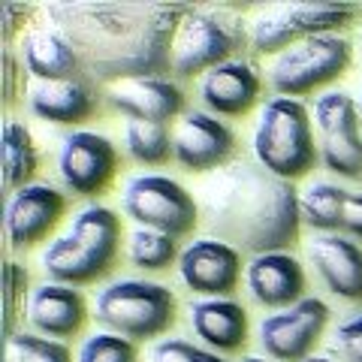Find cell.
<instances>
[{"instance_id":"5","label":"cell","mask_w":362,"mask_h":362,"mask_svg":"<svg viewBox=\"0 0 362 362\" xmlns=\"http://www.w3.org/2000/svg\"><path fill=\"white\" fill-rule=\"evenodd\" d=\"M94 317L106 332L121 338H157L163 335L175 320V296L173 290L154 281L121 278L112 281L94 296Z\"/></svg>"},{"instance_id":"12","label":"cell","mask_w":362,"mask_h":362,"mask_svg":"<svg viewBox=\"0 0 362 362\" xmlns=\"http://www.w3.org/2000/svg\"><path fill=\"white\" fill-rule=\"evenodd\" d=\"M118 169V151L106 136L90 130H73L61 139L58 148V178L73 197L100 194Z\"/></svg>"},{"instance_id":"35","label":"cell","mask_w":362,"mask_h":362,"mask_svg":"<svg viewBox=\"0 0 362 362\" xmlns=\"http://www.w3.org/2000/svg\"><path fill=\"white\" fill-rule=\"evenodd\" d=\"M4 78H6V103H13L16 100V90H13V82L18 78V61L13 52H4Z\"/></svg>"},{"instance_id":"1","label":"cell","mask_w":362,"mask_h":362,"mask_svg":"<svg viewBox=\"0 0 362 362\" xmlns=\"http://www.w3.org/2000/svg\"><path fill=\"white\" fill-rule=\"evenodd\" d=\"M190 9L175 0H54L42 13L73 45L82 76L109 88L173 70V42Z\"/></svg>"},{"instance_id":"4","label":"cell","mask_w":362,"mask_h":362,"mask_svg":"<svg viewBox=\"0 0 362 362\" xmlns=\"http://www.w3.org/2000/svg\"><path fill=\"white\" fill-rule=\"evenodd\" d=\"M254 154L278 178H302L317 163L311 112L293 97H269L257 112Z\"/></svg>"},{"instance_id":"36","label":"cell","mask_w":362,"mask_h":362,"mask_svg":"<svg viewBox=\"0 0 362 362\" xmlns=\"http://www.w3.org/2000/svg\"><path fill=\"white\" fill-rule=\"evenodd\" d=\"M302 362H335V359H329V356H308V359H302Z\"/></svg>"},{"instance_id":"13","label":"cell","mask_w":362,"mask_h":362,"mask_svg":"<svg viewBox=\"0 0 362 362\" xmlns=\"http://www.w3.org/2000/svg\"><path fill=\"white\" fill-rule=\"evenodd\" d=\"M242 254L218 239H194L178 257V278L206 299H226L239 284Z\"/></svg>"},{"instance_id":"33","label":"cell","mask_w":362,"mask_h":362,"mask_svg":"<svg viewBox=\"0 0 362 362\" xmlns=\"http://www.w3.org/2000/svg\"><path fill=\"white\" fill-rule=\"evenodd\" d=\"M28 13H30L28 4H0V37L13 40V33L25 25Z\"/></svg>"},{"instance_id":"27","label":"cell","mask_w":362,"mask_h":362,"mask_svg":"<svg viewBox=\"0 0 362 362\" xmlns=\"http://www.w3.org/2000/svg\"><path fill=\"white\" fill-rule=\"evenodd\" d=\"M127 257L136 269L160 272L181 254H178L175 235L160 233V230H148V226H136L130 233V242H127Z\"/></svg>"},{"instance_id":"19","label":"cell","mask_w":362,"mask_h":362,"mask_svg":"<svg viewBox=\"0 0 362 362\" xmlns=\"http://www.w3.org/2000/svg\"><path fill=\"white\" fill-rule=\"evenodd\" d=\"M259 88L263 82L257 66L245 58H233L199 78V100L214 115H245L259 100Z\"/></svg>"},{"instance_id":"11","label":"cell","mask_w":362,"mask_h":362,"mask_svg":"<svg viewBox=\"0 0 362 362\" xmlns=\"http://www.w3.org/2000/svg\"><path fill=\"white\" fill-rule=\"evenodd\" d=\"M326 323H329V305L317 296H305L290 308L266 314L259 320V347L278 362H302L320 341Z\"/></svg>"},{"instance_id":"20","label":"cell","mask_w":362,"mask_h":362,"mask_svg":"<svg viewBox=\"0 0 362 362\" xmlns=\"http://www.w3.org/2000/svg\"><path fill=\"white\" fill-rule=\"evenodd\" d=\"M28 109L42 121L52 124H78L90 118L97 109L94 82L85 76L78 78H58V82H33L28 85Z\"/></svg>"},{"instance_id":"32","label":"cell","mask_w":362,"mask_h":362,"mask_svg":"<svg viewBox=\"0 0 362 362\" xmlns=\"http://www.w3.org/2000/svg\"><path fill=\"white\" fill-rule=\"evenodd\" d=\"M25 284H28V272L21 269L18 263H6V272H4V296H6V332L13 335V326H16V317H18V308L16 302L25 296Z\"/></svg>"},{"instance_id":"15","label":"cell","mask_w":362,"mask_h":362,"mask_svg":"<svg viewBox=\"0 0 362 362\" xmlns=\"http://www.w3.org/2000/svg\"><path fill=\"white\" fill-rule=\"evenodd\" d=\"M64 209H66V199L52 185H33L30 181V185L13 190L6 199V211H4L6 242L16 251L33 247L58 226Z\"/></svg>"},{"instance_id":"39","label":"cell","mask_w":362,"mask_h":362,"mask_svg":"<svg viewBox=\"0 0 362 362\" xmlns=\"http://www.w3.org/2000/svg\"><path fill=\"white\" fill-rule=\"evenodd\" d=\"M359 52H362V33H359Z\"/></svg>"},{"instance_id":"31","label":"cell","mask_w":362,"mask_h":362,"mask_svg":"<svg viewBox=\"0 0 362 362\" xmlns=\"http://www.w3.org/2000/svg\"><path fill=\"white\" fill-rule=\"evenodd\" d=\"M332 347L341 362H362V311L347 317L344 323H338Z\"/></svg>"},{"instance_id":"16","label":"cell","mask_w":362,"mask_h":362,"mask_svg":"<svg viewBox=\"0 0 362 362\" xmlns=\"http://www.w3.org/2000/svg\"><path fill=\"white\" fill-rule=\"evenodd\" d=\"M106 103L127 115L130 121H151L166 124L169 118L181 115L185 109V94L173 78L163 76H142V78H124L118 85L106 88Z\"/></svg>"},{"instance_id":"29","label":"cell","mask_w":362,"mask_h":362,"mask_svg":"<svg viewBox=\"0 0 362 362\" xmlns=\"http://www.w3.org/2000/svg\"><path fill=\"white\" fill-rule=\"evenodd\" d=\"M76 362H136V347L115 332H94L78 347Z\"/></svg>"},{"instance_id":"6","label":"cell","mask_w":362,"mask_h":362,"mask_svg":"<svg viewBox=\"0 0 362 362\" xmlns=\"http://www.w3.org/2000/svg\"><path fill=\"white\" fill-rule=\"evenodd\" d=\"M247 25L230 6H194L181 21L173 42V73L187 78L218 64L233 61V54L245 49Z\"/></svg>"},{"instance_id":"14","label":"cell","mask_w":362,"mask_h":362,"mask_svg":"<svg viewBox=\"0 0 362 362\" xmlns=\"http://www.w3.org/2000/svg\"><path fill=\"white\" fill-rule=\"evenodd\" d=\"M173 151L175 160L190 173H206L230 163L235 151V136L223 121L211 112H185L173 130Z\"/></svg>"},{"instance_id":"23","label":"cell","mask_w":362,"mask_h":362,"mask_svg":"<svg viewBox=\"0 0 362 362\" xmlns=\"http://www.w3.org/2000/svg\"><path fill=\"white\" fill-rule=\"evenodd\" d=\"M190 326L214 354L239 350L247 338V314L233 299H199L190 305Z\"/></svg>"},{"instance_id":"22","label":"cell","mask_w":362,"mask_h":362,"mask_svg":"<svg viewBox=\"0 0 362 362\" xmlns=\"http://www.w3.org/2000/svg\"><path fill=\"white\" fill-rule=\"evenodd\" d=\"M21 66L37 78V82H58V78H78L82 76V64L73 45L66 42L61 30L52 25L28 28L21 37Z\"/></svg>"},{"instance_id":"34","label":"cell","mask_w":362,"mask_h":362,"mask_svg":"<svg viewBox=\"0 0 362 362\" xmlns=\"http://www.w3.org/2000/svg\"><path fill=\"white\" fill-rule=\"evenodd\" d=\"M341 230L354 239H362V194H350L341 218Z\"/></svg>"},{"instance_id":"28","label":"cell","mask_w":362,"mask_h":362,"mask_svg":"<svg viewBox=\"0 0 362 362\" xmlns=\"http://www.w3.org/2000/svg\"><path fill=\"white\" fill-rule=\"evenodd\" d=\"M6 362H73L70 347L33 332H13L6 338Z\"/></svg>"},{"instance_id":"17","label":"cell","mask_w":362,"mask_h":362,"mask_svg":"<svg viewBox=\"0 0 362 362\" xmlns=\"http://www.w3.org/2000/svg\"><path fill=\"white\" fill-rule=\"evenodd\" d=\"M308 263L335 296L362 302V247L338 233H317L305 245Z\"/></svg>"},{"instance_id":"2","label":"cell","mask_w":362,"mask_h":362,"mask_svg":"<svg viewBox=\"0 0 362 362\" xmlns=\"http://www.w3.org/2000/svg\"><path fill=\"white\" fill-rule=\"evenodd\" d=\"M211 239L239 254H275L299 239V190L257 160H230L197 190Z\"/></svg>"},{"instance_id":"9","label":"cell","mask_w":362,"mask_h":362,"mask_svg":"<svg viewBox=\"0 0 362 362\" xmlns=\"http://www.w3.org/2000/svg\"><path fill=\"white\" fill-rule=\"evenodd\" d=\"M124 214L136 221V226H148L169 235H187L199 223L197 199L169 175L142 173L130 175L121 190Z\"/></svg>"},{"instance_id":"26","label":"cell","mask_w":362,"mask_h":362,"mask_svg":"<svg viewBox=\"0 0 362 362\" xmlns=\"http://www.w3.org/2000/svg\"><path fill=\"white\" fill-rule=\"evenodd\" d=\"M124 151L130 160L145 163V166H160L173 151V133L166 124H151V121H127L124 124Z\"/></svg>"},{"instance_id":"37","label":"cell","mask_w":362,"mask_h":362,"mask_svg":"<svg viewBox=\"0 0 362 362\" xmlns=\"http://www.w3.org/2000/svg\"><path fill=\"white\" fill-rule=\"evenodd\" d=\"M356 109H359V121H362V85H359V97H356Z\"/></svg>"},{"instance_id":"18","label":"cell","mask_w":362,"mask_h":362,"mask_svg":"<svg viewBox=\"0 0 362 362\" xmlns=\"http://www.w3.org/2000/svg\"><path fill=\"white\" fill-rule=\"evenodd\" d=\"M245 284L247 293L259 302L263 308H290L296 305L305 290V272L299 266L296 257H290L287 251L275 254H259L251 257L245 266Z\"/></svg>"},{"instance_id":"3","label":"cell","mask_w":362,"mask_h":362,"mask_svg":"<svg viewBox=\"0 0 362 362\" xmlns=\"http://www.w3.org/2000/svg\"><path fill=\"white\" fill-rule=\"evenodd\" d=\"M121 221L106 206L78 209L40 257L42 272L54 284H90L103 278L118 254Z\"/></svg>"},{"instance_id":"25","label":"cell","mask_w":362,"mask_h":362,"mask_svg":"<svg viewBox=\"0 0 362 362\" xmlns=\"http://www.w3.org/2000/svg\"><path fill=\"white\" fill-rule=\"evenodd\" d=\"M347 197H350V190L332 185V181H314V185H308L299 194L302 223H308L311 230H320V233L341 230Z\"/></svg>"},{"instance_id":"30","label":"cell","mask_w":362,"mask_h":362,"mask_svg":"<svg viewBox=\"0 0 362 362\" xmlns=\"http://www.w3.org/2000/svg\"><path fill=\"white\" fill-rule=\"evenodd\" d=\"M148 359L151 362H226L214 354V350L190 344L185 338H163V341H157L151 347Z\"/></svg>"},{"instance_id":"38","label":"cell","mask_w":362,"mask_h":362,"mask_svg":"<svg viewBox=\"0 0 362 362\" xmlns=\"http://www.w3.org/2000/svg\"><path fill=\"white\" fill-rule=\"evenodd\" d=\"M242 362H266V359H263V356H245Z\"/></svg>"},{"instance_id":"7","label":"cell","mask_w":362,"mask_h":362,"mask_svg":"<svg viewBox=\"0 0 362 362\" xmlns=\"http://www.w3.org/2000/svg\"><path fill=\"white\" fill-rule=\"evenodd\" d=\"M359 9L350 4H320V0H290V4L259 6L247 21V42L259 54H278L287 45L317 37V33H338L356 18Z\"/></svg>"},{"instance_id":"24","label":"cell","mask_w":362,"mask_h":362,"mask_svg":"<svg viewBox=\"0 0 362 362\" xmlns=\"http://www.w3.org/2000/svg\"><path fill=\"white\" fill-rule=\"evenodd\" d=\"M4 148H0V166H4V185L9 190H18L30 185L37 173V145H33L30 130L18 118L4 121Z\"/></svg>"},{"instance_id":"10","label":"cell","mask_w":362,"mask_h":362,"mask_svg":"<svg viewBox=\"0 0 362 362\" xmlns=\"http://www.w3.org/2000/svg\"><path fill=\"white\" fill-rule=\"evenodd\" d=\"M311 121L326 169L341 178H362V121L356 100L344 90H323L314 97Z\"/></svg>"},{"instance_id":"21","label":"cell","mask_w":362,"mask_h":362,"mask_svg":"<svg viewBox=\"0 0 362 362\" xmlns=\"http://www.w3.org/2000/svg\"><path fill=\"white\" fill-rule=\"evenodd\" d=\"M85 299L78 296V290L70 284H45L33 287L28 296V320L37 332L52 335V338H70L82 329L85 323Z\"/></svg>"},{"instance_id":"8","label":"cell","mask_w":362,"mask_h":362,"mask_svg":"<svg viewBox=\"0 0 362 362\" xmlns=\"http://www.w3.org/2000/svg\"><path fill=\"white\" fill-rule=\"evenodd\" d=\"M354 45L341 33H317V37L299 40L278 52L269 64V85L278 97H302L311 90L329 85L332 78L341 76Z\"/></svg>"}]
</instances>
